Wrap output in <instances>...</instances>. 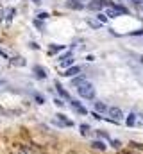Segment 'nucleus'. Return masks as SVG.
Instances as JSON below:
<instances>
[{
	"mask_svg": "<svg viewBox=\"0 0 143 154\" xmlns=\"http://www.w3.org/2000/svg\"><path fill=\"white\" fill-rule=\"evenodd\" d=\"M32 2H36V4H39V2H41V0H32Z\"/></svg>",
	"mask_w": 143,
	"mask_h": 154,
	"instance_id": "obj_27",
	"label": "nucleus"
},
{
	"mask_svg": "<svg viewBox=\"0 0 143 154\" xmlns=\"http://www.w3.org/2000/svg\"><path fill=\"white\" fill-rule=\"evenodd\" d=\"M32 72L36 73L38 79H47V77H49V70H47L45 66H41V65H34L32 66Z\"/></svg>",
	"mask_w": 143,
	"mask_h": 154,
	"instance_id": "obj_3",
	"label": "nucleus"
},
{
	"mask_svg": "<svg viewBox=\"0 0 143 154\" xmlns=\"http://www.w3.org/2000/svg\"><path fill=\"white\" fill-rule=\"evenodd\" d=\"M34 100H36L38 104H45V97L41 95V93H34Z\"/></svg>",
	"mask_w": 143,
	"mask_h": 154,
	"instance_id": "obj_16",
	"label": "nucleus"
},
{
	"mask_svg": "<svg viewBox=\"0 0 143 154\" xmlns=\"http://www.w3.org/2000/svg\"><path fill=\"white\" fill-rule=\"evenodd\" d=\"M77 91H79V95L82 97V99H88V100H93L95 99V88H93V84L90 81H86L84 84H80L79 88H77Z\"/></svg>",
	"mask_w": 143,
	"mask_h": 154,
	"instance_id": "obj_1",
	"label": "nucleus"
},
{
	"mask_svg": "<svg viewBox=\"0 0 143 154\" xmlns=\"http://www.w3.org/2000/svg\"><path fill=\"white\" fill-rule=\"evenodd\" d=\"M0 56H4V57H7V54H5V50H4V49H0Z\"/></svg>",
	"mask_w": 143,
	"mask_h": 154,
	"instance_id": "obj_25",
	"label": "nucleus"
},
{
	"mask_svg": "<svg viewBox=\"0 0 143 154\" xmlns=\"http://www.w3.org/2000/svg\"><path fill=\"white\" fill-rule=\"evenodd\" d=\"M125 125H127V127H134V125H136V113H129V115H127Z\"/></svg>",
	"mask_w": 143,
	"mask_h": 154,
	"instance_id": "obj_12",
	"label": "nucleus"
},
{
	"mask_svg": "<svg viewBox=\"0 0 143 154\" xmlns=\"http://www.w3.org/2000/svg\"><path fill=\"white\" fill-rule=\"evenodd\" d=\"M54 104H56V106H59V108H63V106H65V102H63L61 99H54Z\"/></svg>",
	"mask_w": 143,
	"mask_h": 154,
	"instance_id": "obj_23",
	"label": "nucleus"
},
{
	"mask_svg": "<svg viewBox=\"0 0 143 154\" xmlns=\"http://www.w3.org/2000/svg\"><path fill=\"white\" fill-rule=\"evenodd\" d=\"M2 15H4V11H2V9H0V18H2Z\"/></svg>",
	"mask_w": 143,
	"mask_h": 154,
	"instance_id": "obj_28",
	"label": "nucleus"
},
{
	"mask_svg": "<svg viewBox=\"0 0 143 154\" xmlns=\"http://www.w3.org/2000/svg\"><path fill=\"white\" fill-rule=\"evenodd\" d=\"M91 147H93L95 151H106V149H107V145L102 142V140H93V142H91Z\"/></svg>",
	"mask_w": 143,
	"mask_h": 154,
	"instance_id": "obj_10",
	"label": "nucleus"
},
{
	"mask_svg": "<svg viewBox=\"0 0 143 154\" xmlns=\"http://www.w3.org/2000/svg\"><path fill=\"white\" fill-rule=\"evenodd\" d=\"M120 15H122V13H120L116 7H109V9L106 11V16H109V18H116V16H120Z\"/></svg>",
	"mask_w": 143,
	"mask_h": 154,
	"instance_id": "obj_14",
	"label": "nucleus"
},
{
	"mask_svg": "<svg viewBox=\"0 0 143 154\" xmlns=\"http://www.w3.org/2000/svg\"><path fill=\"white\" fill-rule=\"evenodd\" d=\"M54 84H56V90H57V93H59V97H63V99H66V100H72L70 93H68V91L63 88V86H61V83H59V81H56Z\"/></svg>",
	"mask_w": 143,
	"mask_h": 154,
	"instance_id": "obj_7",
	"label": "nucleus"
},
{
	"mask_svg": "<svg viewBox=\"0 0 143 154\" xmlns=\"http://www.w3.org/2000/svg\"><path fill=\"white\" fill-rule=\"evenodd\" d=\"M15 13H16V11L13 9V7L7 9V23H11V20H13V16H15Z\"/></svg>",
	"mask_w": 143,
	"mask_h": 154,
	"instance_id": "obj_21",
	"label": "nucleus"
},
{
	"mask_svg": "<svg viewBox=\"0 0 143 154\" xmlns=\"http://www.w3.org/2000/svg\"><path fill=\"white\" fill-rule=\"evenodd\" d=\"M140 61H141V63H143V56H141V57H140Z\"/></svg>",
	"mask_w": 143,
	"mask_h": 154,
	"instance_id": "obj_29",
	"label": "nucleus"
},
{
	"mask_svg": "<svg viewBox=\"0 0 143 154\" xmlns=\"http://www.w3.org/2000/svg\"><path fill=\"white\" fill-rule=\"evenodd\" d=\"M66 5H68V7H70V9H77V11L84 9V4L77 2V0H68V2H66Z\"/></svg>",
	"mask_w": 143,
	"mask_h": 154,
	"instance_id": "obj_11",
	"label": "nucleus"
},
{
	"mask_svg": "<svg viewBox=\"0 0 143 154\" xmlns=\"http://www.w3.org/2000/svg\"><path fill=\"white\" fill-rule=\"evenodd\" d=\"M132 2H134V4H141V0H132Z\"/></svg>",
	"mask_w": 143,
	"mask_h": 154,
	"instance_id": "obj_26",
	"label": "nucleus"
},
{
	"mask_svg": "<svg viewBox=\"0 0 143 154\" xmlns=\"http://www.w3.org/2000/svg\"><path fill=\"white\" fill-rule=\"evenodd\" d=\"M93 104H95V111L100 113V115H102V113H107V109H109V108L106 106V102H102V100H95Z\"/></svg>",
	"mask_w": 143,
	"mask_h": 154,
	"instance_id": "obj_8",
	"label": "nucleus"
},
{
	"mask_svg": "<svg viewBox=\"0 0 143 154\" xmlns=\"http://www.w3.org/2000/svg\"><path fill=\"white\" fill-rule=\"evenodd\" d=\"M109 143H111V147H114V149H120V147H122L120 140H109Z\"/></svg>",
	"mask_w": 143,
	"mask_h": 154,
	"instance_id": "obj_20",
	"label": "nucleus"
},
{
	"mask_svg": "<svg viewBox=\"0 0 143 154\" xmlns=\"http://www.w3.org/2000/svg\"><path fill=\"white\" fill-rule=\"evenodd\" d=\"M0 84H2V81H0Z\"/></svg>",
	"mask_w": 143,
	"mask_h": 154,
	"instance_id": "obj_30",
	"label": "nucleus"
},
{
	"mask_svg": "<svg viewBox=\"0 0 143 154\" xmlns=\"http://www.w3.org/2000/svg\"><path fill=\"white\" fill-rule=\"evenodd\" d=\"M97 18H98V22H100V23H106V22H107V16L104 15V13H98Z\"/></svg>",
	"mask_w": 143,
	"mask_h": 154,
	"instance_id": "obj_22",
	"label": "nucleus"
},
{
	"mask_svg": "<svg viewBox=\"0 0 143 154\" xmlns=\"http://www.w3.org/2000/svg\"><path fill=\"white\" fill-rule=\"evenodd\" d=\"M49 16H50L49 13H39V15H38V18H39V20H47Z\"/></svg>",
	"mask_w": 143,
	"mask_h": 154,
	"instance_id": "obj_24",
	"label": "nucleus"
},
{
	"mask_svg": "<svg viewBox=\"0 0 143 154\" xmlns=\"http://www.w3.org/2000/svg\"><path fill=\"white\" fill-rule=\"evenodd\" d=\"M80 72H82V68H80V66H77V65H73V66H70V68H66L65 70V73L63 75L65 77H77V75H80Z\"/></svg>",
	"mask_w": 143,
	"mask_h": 154,
	"instance_id": "obj_5",
	"label": "nucleus"
},
{
	"mask_svg": "<svg viewBox=\"0 0 143 154\" xmlns=\"http://www.w3.org/2000/svg\"><path fill=\"white\" fill-rule=\"evenodd\" d=\"M70 106H72V109L75 111V113H79V115H88V109L79 102V100H73V99H72V100H70Z\"/></svg>",
	"mask_w": 143,
	"mask_h": 154,
	"instance_id": "obj_6",
	"label": "nucleus"
},
{
	"mask_svg": "<svg viewBox=\"0 0 143 154\" xmlns=\"http://www.w3.org/2000/svg\"><path fill=\"white\" fill-rule=\"evenodd\" d=\"M97 136H98V138H104V140H111V138H109V135H107L106 131H100V129L97 131Z\"/></svg>",
	"mask_w": 143,
	"mask_h": 154,
	"instance_id": "obj_18",
	"label": "nucleus"
},
{
	"mask_svg": "<svg viewBox=\"0 0 143 154\" xmlns=\"http://www.w3.org/2000/svg\"><path fill=\"white\" fill-rule=\"evenodd\" d=\"M107 115H109V117L114 120V122H118V120L124 118V111H122L120 108H116V106H113V108L107 109Z\"/></svg>",
	"mask_w": 143,
	"mask_h": 154,
	"instance_id": "obj_2",
	"label": "nucleus"
},
{
	"mask_svg": "<svg viewBox=\"0 0 143 154\" xmlns=\"http://www.w3.org/2000/svg\"><path fill=\"white\" fill-rule=\"evenodd\" d=\"M104 4H106V0H91L88 7H90L91 11H98V9L104 7Z\"/></svg>",
	"mask_w": 143,
	"mask_h": 154,
	"instance_id": "obj_9",
	"label": "nucleus"
},
{
	"mask_svg": "<svg viewBox=\"0 0 143 154\" xmlns=\"http://www.w3.org/2000/svg\"><path fill=\"white\" fill-rule=\"evenodd\" d=\"M84 83H86V77L84 75H77V77L72 79V86H75V88H79V86L84 84Z\"/></svg>",
	"mask_w": 143,
	"mask_h": 154,
	"instance_id": "obj_13",
	"label": "nucleus"
},
{
	"mask_svg": "<svg viewBox=\"0 0 143 154\" xmlns=\"http://www.w3.org/2000/svg\"><path fill=\"white\" fill-rule=\"evenodd\" d=\"M79 129H80V135H82V136H88V135H90V131H91V127L88 124H80Z\"/></svg>",
	"mask_w": 143,
	"mask_h": 154,
	"instance_id": "obj_15",
	"label": "nucleus"
},
{
	"mask_svg": "<svg viewBox=\"0 0 143 154\" xmlns=\"http://www.w3.org/2000/svg\"><path fill=\"white\" fill-rule=\"evenodd\" d=\"M65 49V45H52L50 47V52L54 54V52H59V50H63Z\"/></svg>",
	"mask_w": 143,
	"mask_h": 154,
	"instance_id": "obj_19",
	"label": "nucleus"
},
{
	"mask_svg": "<svg viewBox=\"0 0 143 154\" xmlns=\"http://www.w3.org/2000/svg\"><path fill=\"white\" fill-rule=\"evenodd\" d=\"M56 124L61 125V127H73V122L70 118H66V115H63V113H59V115H56Z\"/></svg>",
	"mask_w": 143,
	"mask_h": 154,
	"instance_id": "obj_4",
	"label": "nucleus"
},
{
	"mask_svg": "<svg viewBox=\"0 0 143 154\" xmlns=\"http://www.w3.org/2000/svg\"><path fill=\"white\" fill-rule=\"evenodd\" d=\"M13 65H16V66H23V65H25V59H23V57H15V59H13Z\"/></svg>",
	"mask_w": 143,
	"mask_h": 154,
	"instance_id": "obj_17",
	"label": "nucleus"
}]
</instances>
